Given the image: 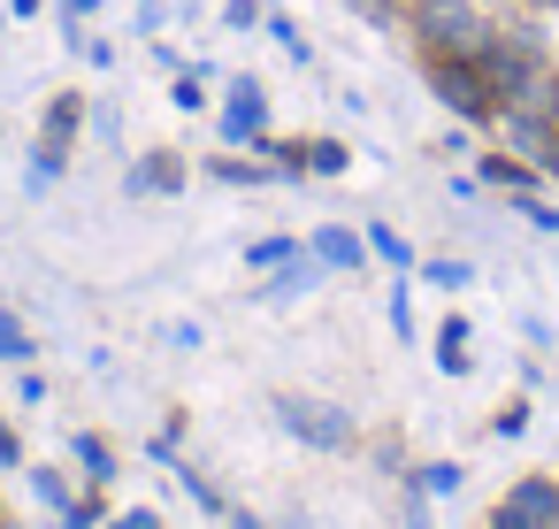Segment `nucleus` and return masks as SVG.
I'll use <instances>...</instances> for the list:
<instances>
[{
	"mask_svg": "<svg viewBox=\"0 0 559 529\" xmlns=\"http://www.w3.org/2000/svg\"><path fill=\"white\" fill-rule=\"evenodd\" d=\"M276 414H284V430H292V437H307V445H322V452H337V445L353 437V422H345L337 407H322V399H292V391H284V399H276Z\"/></svg>",
	"mask_w": 559,
	"mask_h": 529,
	"instance_id": "obj_1",
	"label": "nucleus"
},
{
	"mask_svg": "<svg viewBox=\"0 0 559 529\" xmlns=\"http://www.w3.org/2000/svg\"><path fill=\"white\" fill-rule=\"evenodd\" d=\"M429 85H437V101H452L460 116H490V101H498L467 62H437V70H429Z\"/></svg>",
	"mask_w": 559,
	"mask_h": 529,
	"instance_id": "obj_2",
	"label": "nucleus"
},
{
	"mask_svg": "<svg viewBox=\"0 0 559 529\" xmlns=\"http://www.w3.org/2000/svg\"><path fill=\"white\" fill-rule=\"evenodd\" d=\"M421 32L437 39V47H467V55H483L490 39H483V24L460 9V0H429V16H421Z\"/></svg>",
	"mask_w": 559,
	"mask_h": 529,
	"instance_id": "obj_3",
	"label": "nucleus"
},
{
	"mask_svg": "<svg viewBox=\"0 0 559 529\" xmlns=\"http://www.w3.org/2000/svg\"><path fill=\"white\" fill-rule=\"evenodd\" d=\"M544 521H559V491H551V483H521V491L498 506V529H544Z\"/></svg>",
	"mask_w": 559,
	"mask_h": 529,
	"instance_id": "obj_4",
	"label": "nucleus"
},
{
	"mask_svg": "<svg viewBox=\"0 0 559 529\" xmlns=\"http://www.w3.org/2000/svg\"><path fill=\"white\" fill-rule=\"evenodd\" d=\"M223 139H261V93L238 78L230 85V108H223Z\"/></svg>",
	"mask_w": 559,
	"mask_h": 529,
	"instance_id": "obj_5",
	"label": "nucleus"
},
{
	"mask_svg": "<svg viewBox=\"0 0 559 529\" xmlns=\"http://www.w3.org/2000/svg\"><path fill=\"white\" fill-rule=\"evenodd\" d=\"M177 177H185V169H177V154H154V162H139V169H131V192H177Z\"/></svg>",
	"mask_w": 559,
	"mask_h": 529,
	"instance_id": "obj_6",
	"label": "nucleus"
},
{
	"mask_svg": "<svg viewBox=\"0 0 559 529\" xmlns=\"http://www.w3.org/2000/svg\"><path fill=\"white\" fill-rule=\"evenodd\" d=\"M314 254H322L330 269H353V261H360V238H353V231H322V238H314Z\"/></svg>",
	"mask_w": 559,
	"mask_h": 529,
	"instance_id": "obj_7",
	"label": "nucleus"
},
{
	"mask_svg": "<svg viewBox=\"0 0 559 529\" xmlns=\"http://www.w3.org/2000/svg\"><path fill=\"white\" fill-rule=\"evenodd\" d=\"M513 139H521V146H528L536 162H559V146H551V131H544L536 116H513Z\"/></svg>",
	"mask_w": 559,
	"mask_h": 529,
	"instance_id": "obj_8",
	"label": "nucleus"
},
{
	"mask_svg": "<svg viewBox=\"0 0 559 529\" xmlns=\"http://www.w3.org/2000/svg\"><path fill=\"white\" fill-rule=\"evenodd\" d=\"M284 261H299L292 238H261V246H253V269H284Z\"/></svg>",
	"mask_w": 559,
	"mask_h": 529,
	"instance_id": "obj_9",
	"label": "nucleus"
},
{
	"mask_svg": "<svg viewBox=\"0 0 559 529\" xmlns=\"http://www.w3.org/2000/svg\"><path fill=\"white\" fill-rule=\"evenodd\" d=\"M24 353H32V338H24L9 315H0V361H24Z\"/></svg>",
	"mask_w": 559,
	"mask_h": 529,
	"instance_id": "obj_10",
	"label": "nucleus"
},
{
	"mask_svg": "<svg viewBox=\"0 0 559 529\" xmlns=\"http://www.w3.org/2000/svg\"><path fill=\"white\" fill-rule=\"evenodd\" d=\"M368 246H376L383 261H399V269H406V246H399V231H368Z\"/></svg>",
	"mask_w": 559,
	"mask_h": 529,
	"instance_id": "obj_11",
	"label": "nucleus"
},
{
	"mask_svg": "<svg viewBox=\"0 0 559 529\" xmlns=\"http://www.w3.org/2000/svg\"><path fill=\"white\" fill-rule=\"evenodd\" d=\"M414 483H421V491H460V468H421Z\"/></svg>",
	"mask_w": 559,
	"mask_h": 529,
	"instance_id": "obj_12",
	"label": "nucleus"
},
{
	"mask_svg": "<svg viewBox=\"0 0 559 529\" xmlns=\"http://www.w3.org/2000/svg\"><path fill=\"white\" fill-rule=\"evenodd\" d=\"M483 177H490V185H513V192H528V177H521V169H513V162H490V169H483Z\"/></svg>",
	"mask_w": 559,
	"mask_h": 529,
	"instance_id": "obj_13",
	"label": "nucleus"
},
{
	"mask_svg": "<svg viewBox=\"0 0 559 529\" xmlns=\"http://www.w3.org/2000/svg\"><path fill=\"white\" fill-rule=\"evenodd\" d=\"M0 460H16V437H9V430H0Z\"/></svg>",
	"mask_w": 559,
	"mask_h": 529,
	"instance_id": "obj_14",
	"label": "nucleus"
},
{
	"mask_svg": "<svg viewBox=\"0 0 559 529\" xmlns=\"http://www.w3.org/2000/svg\"><path fill=\"white\" fill-rule=\"evenodd\" d=\"M70 9H78V16H93V9H100V0H70Z\"/></svg>",
	"mask_w": 559,
	"mask_h": 529,
	"instance_id": "obj_15",
	"label": "nucleus"
},
{
	"mask_svg": "<svg viewBox=\"0 0 559 529\" xmlns=\"http://www.w3.org/2000/svg\"><path fill=\"white\" fill-rule=\"evenodd\" d=\"M16 16H39V0H16Z\"/></svg>",
	"mask_w": 559,
	"mask_h": 529,
	"instance_id": "obj_16",
	"label": "nucleus"
},
{
	"mask_svg": "<svg viewBox=\"0 0 559 529\" xmlns=\"http://www.w3.org/2000/svg\"><path fill=\"white\" fill-rule=\"evenodd\" d=\"M230 529H261V521H246V514H230Z\"/></svg>",
	"mask_w": 559,
	"mask_h": 529,
	"instance_id": "obj_17",
	"label": "nucleus"
},
{
	"mask_svg": "<svg viewBox=\"0 0 559 529\" xmlns=\"http://www.w3.org/2000/svg\"><path fill=\"white\" fill-rule=\"evenodd\" d=\"M551 9H559V0H551Z\"/></svg>",
	"mask_w": 559,
	"mask_h": 529,
	"instance_id": "obj_18",
	"label": "nucleus"
}]
</instances>
